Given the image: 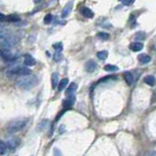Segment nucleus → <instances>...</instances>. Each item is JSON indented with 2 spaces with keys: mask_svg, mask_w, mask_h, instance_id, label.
I'll return each mask as SVG.
<instances>
[{
  "mask_svg": "<svg viewBox=\"0 0 156 156\" xmlns=\"http://www.w3.org/2000/svg\"><path fill=\"white\" fill-rule=\"evenodd\" d=\"M0 59L4 62H13L16 57L9 48H1L0 49Z\"/></svg>",
  "mask_w": 156,
  "mask_h": 156,
  "instance_id": "5",
  "label": "nucleus"
},
{
  "mask_svg": "<svg viewBox=\"0 0 156 156\" xmlns=\"http://www.w3.org/2000/svg\"><path fill=\"white\" fill-rule=\"evenodd\" d=\"M97 38H100L101 40H108L109 38H110V35H109V33H107V32H98L97 33Z\"/></svg>",
  "mask_w": 156,
  "mask_h": 156,
  "instance_id": "23",
  "label": "nucleus"
},
{
  "mask_svg": "<svg viewBox=\"0 0 156 156\" xmlns=\"http://www.w3.org/2000/svg\"><path fill=\"white\" fill-rule=\"evenodd\" d=\"M104 70H105L106 72H116L119 70V68L117 66H114V65H111V64H108L104 67Z\"/></svg>",
  "mask_w": 156,
  "mask_h": 156,
  "instance_id": "22",
  "label": "nucleus"
},
{
  "mask_svg": "<svg viewBox=\"0 0 156 156\" xmlns=\"http://www.w3.org/2000/svg\"><path fill=\"white\" fill-rule=\"evenodd\" d=\"M5 21L10 22V23H17V22H20L21 21V18L18 16V15L12 14V15H9V16H7Z\"/></svg>",
  "mask_w": 156,
  "mask_h": 156,
  "instance_id": "15",
  "label": "nucleus"
},
{
  "mask_svg": "<svg viewBox=\"0 0 156 156\" xmlns=\"http://www.w3.org/2000/svg\"><path fill=\"white\" fill-rule=\"evenodd\" d=\"M20 143H21L20 139H12L7 142L6 146H7V148H9L10 150H14L20 145Z\"/></svg>",
  "mask_w": 156,
  "mask_h": 156,
  "instance_id": "7",
  "label": "nucleus"
},
{
  "mask_svg": "<svg viewBox=\"0 0 156 156\" xmlns=\"http://www.w3.org/2000/svg\"><path fill=\"white\" fill-rule=\"evenodd\" d=\"M120 1H122V0H120Z\"/></svg>",
  "mask_w": 156,
  "mask_h": 156,
  "instance_id": "34",
  "label": "nucleus"
},
{
  "mask_svg": "<svg viewBox=\"0 0 156 156\" xmlns=\"http://www.w3.org/2000/svg\"><path fill=\"white\" fill-rule=\"evenodd\" d=\"M123 77H124V80L127 83L128 85H132L133 83V76L132 75L131 72H125L123 74Z\"/></svg>",
  "mask_w": 156,
  "mask_h": 156,
  "instance_id": "13",
  "label": "nucleus"
},
{
  "mask_svg": "<svg viewBox=\"0 0 156 156\" xmlns=\"http://www.w3.org/2000/svg\"><path fill=\"white\" fill-rule=\"evenodd\" d=\"M72 7H73V2L72 1L67 3V4L65 5V7H64V9H63V11H62L61 17L66 18L67 16H69V14L71 13V11H72Z\"/></svg>",
  "mask_w": 156,
  "mask_h": 156,
  "instance_id": "10",
  "label": "nucleus"
},
{
  "mask_svg": "<svg viewBox=\"0 0 156 156\" xmlns=\"http://www.w3.org/2000/svg\"><path fill=\"white\" fill-rule=\"evenodd\" d=\"M51 84H52V88H56L58 85V75L56 73H53L51 76Z\"/></svg>",
  "mask_w": 156,
  "mask_h": 156,
  "instance_id": "19",
  "label": "nucleus"
},
{
  "mask_svg": "<svg viewBox=\"0 0 156 156\" xmlns=\"http://www.w3.org/2000/svg\"><path fill=\"white\" fill-rule=\"evenodd\" d=\"M112 79H117V77H115V76H107V77H104V78H102V79H100V80L97 81V84L103 83V81H106L112 80Z\"/></svg>",
  "mask_w": 156,
  "mask_h": 156,
  "instance_id": "29",
  "label": "nucleus"
},
{
  "mask_svg": "<svg viewBox=\"0 0 156 156\" xmlns=\"http://www.w3.org/2000/svg\"><path fill=\"white\" fill-rule=\"evenodd\" d=\"M144 83H145L146 84L150 85V87H154L155 84V78L153 76H147L144 78Z\"/></svg>",
  "mask_w": 156,
  "mask_h": 156,
  "instance_id": "18",
  "label": "nucleus"
},
{
  "mask_svg": "<svg viewBox=\"0 0 156 156\" xmlns=\"http://www.w3.org/2000/svg\"><path fill=\"white\" fill-rule=\"evenodd\" d=\"M137 59H139V61L140 63H142V64H147V63H149L151 61V56H149V55L147 54H139Z\"/></svg>",
  "mask_w": 156,
  "mask_h": 156,
  "instance_id": "14",
  "label": "nucleus"
},
{
  "mask_svg": "<svg viewBox=\"0 0 156 156\" xmlns=\"http://www.w3.org/2000/svg\"><path fill=\"white\" fill-rule=\"evenodd\" d=\"M32 74L31 69H29L28 67L25 66H16L14 68L10 69L8 72H7V76L8 77H23V76H27Z\"/></svg>",
  "mask_w": 156,
  "mask_h": 156,
  "instance_id": "4",
  "label": "nucleus"
},
{
  "mask_svg": "<svg viewBox=\"0 0 156 156\" xmlns=\"http://www.w3.org/2000/svg\"><path fill=\"white\" fill-rule=\"evenodd\" d=\"M28 120L27 119H19V120H14L10 122L8 127H7V133H16L22 131L26 126H27Z\"/></svg>",
  "mask_w": 156,
  "mask_h": 156,
  "instance_id": "3",
  "label": "nucleus"
},
{
  "mask_svg": "<svg viewBox=\"0 0 156 156\" xmlns=\"http://www.w3.org/2000/svg\"><path fill=\"white\" fill-rule=\"evenodd\" d=\"M75 101H76V96L74 94H70L65 100H63V107H64L65 109L72 108L73 105L75 104Z\"/></svg>",
  "mask_w": 156,
  "mask_h": 156,
  "instance_id": "6",
  "label": "nucleus"
},
{
  "mask_svg": "<svg viewBox=\"0 0 156 156\" xmlns=\"http://www.w3.org/2000/svg\"><path fill=\"white\" fill-rule=\"evenodd\" d=\"M39 83V79L36 75H29L23 76L21 77L19 80L16 81V85L18 87L22 88V90H32V87H35V85H38Z\"/></svg>",
  "mask_w": 156,
  "mask_h": 156,
  "instance_id": "1",
  "label": "nucleus"
},
{
  "mask_svg": "<svg viewBox=\"0 0 156 156\" xmlns=\"http://www.w3.org/2000/svg\"><path fill=\"white\" fill-rule=\"evenodd\" d=\"M67 110H68V109H65V110H63V111H62V112H61V113H59V114L57 115V117H56V119H55V122H58V121H59V119H60V118H61V116H62V115H63V114H65V113L67 112Z\"/></svg>",
  "mask_w": 156,
  "mask_h": 156,
  "instance_id": "31",
  "label": "nucleus"
},
{
  "mask_svg": "<svg viewBox=\"0 0 156 156\" xmlns=\"http://www.w3.org/2000/svg\"><path fill=\"white\" fill-rule=\"evenodd\" d=\"M122 1H123V4L125 6H131L135 3L136 0H122Z\"/></svg>",
  "mask_w": 156,
  "mask_h": 156,
  "instance_id": "30",
  "label": "nucleus"
},
{
  "mask_svg": "<svg viewBox=\"0 0 156 156\" xmlns=\"http://www.w3.org/2000/svg\"><path fill=\"white\" fill-rule=\"evenodd\" d=\"M77 90V84L72 83L70 84V87L66 90V95H70V94H74V92Z\"/></svg>",
  "mask_w": 156,
  "mask_h": 156,
  "instance_id": "20",
  "label": "nucleus"
},
{
  "mask_svg": "<svg viewBox=\"0 0 156 156\" xmlns=\"http://www.w3.org/2000/svg\"><path fill=\"white\" fill-rule=\"evenodd\" d=\"M68 83H69V80L67 79V78L61 80V81L58 84V90L59 91H63V90H64L65 88L67 87V84H68Z\"/></svg>",
  "mask_w": 156,
  "mask_h": 156,
  "instance_id": "17",
  "label": "nucleus"
},
{
  "mask_svg": "<svg viewBox=\"0 0 156 156\" xmlns=\"http://www.w3.org/2000/svg\"><path fill=\"white\" fill-rule=\"evenodd\" d=\"M52 20H53V16H52L51 14H47L45 17H44V19H43V23L45 24V25H49Z\"/></svg>",
  "mask_w": 156,
  "mask_h": 156,
  "instance_id": "26",
  "label": "nucleus"
},
{
  "mask_svg": "<svg viewBox=\"0 0 156 156\" xmlns=\"http://www.w3.org/2000/svg\"><path fill=\"white\" fill-rule=\"evenodd\" d=\"M7 150V146H6V143L4 142H1L0 140V155H3L6 152Z\"/></svg>",
  "mask_w": 156,
  "mask_h": 156,
  "instance_id": "27",
  "label": "nucleus"
},
{
  "mask_svg": "<svg viewBox=\"0 0 156 156\" xmlns=\"http://www.w3.org/2000/svg\"><path fill=\"white\" fill-rule=\"evenodd\" d=\"M24 64H25V66H28V67L35 66L36 64V60L31 54H26L25 58H24Z\"/></svg>",
  "mask_w": 156,
  "mask_h": 156,
  "instance_id": "9",
  "label": "nucleus"
},
{
  "mask_svg": "<svg viewBox=\"0 0 156 156\" xmlns=\"http://www.w3.org/2000/svg\"><path fill=\"white\" fill-rule=\"evenodd\" d=\"M5 20H6V16L4 14L0 13V23H1V22H4Z\"/></svg>",
  "mask_w": 156,
  "mask_h": 156,
  "instance_id": "32",
  "label": "nucleus"
},
{
  "mask_svg": "<svg viewBox=\"0 0 156 156\" xmlns=\"http://www.w3.org/2000/svg\"><path fill=\"white\" fill-rule=\"evenodd\" d=\"M96 67H97V65H96V63L93 60H88L84 64V69L87 73H93L95 71Z\"/></svg>",
  "mask_w": 156,
  "mask_h": 156,
  "instance_id": "8",
  "label": "nucleus"
},
{
  "mask_svg": "<svg viewBox=\"0 0 156 156\" xmlns=\"http://www.w3.org/2000/svg\"><path fill=\"white\" fill-rule=\"evenodd\" d=\"M62 59H63V55L60 51H56L55 52V54L53 55V60L55 62H60L62 61Z\"/></svg>",
  "mask_w": 156,
  "mask_h": 156,
  "instance_id": "24",
  "label": "nucleus"
},
{
  "mask_svg": "<svg viewBox=\"0 0 156 156\" xmlns=\"http://www.w3.org/2000/svg\"><path fill=\"white\" fill-rule=\"evenodd\" d=\"M33 1H35V4H38V3L41 2V0H33Z\"/></svg>",
  "mask_w": 156,
  "mask_h": 156,
  "instance_id": "33",
  "label": "nucleus"
},
{
  "mask_svg": "<svg viewBox=\"0 0 156 156\" xmlns=\"http://www.w3.org/2000/svg\"><path fill=\"white\" fill-rule=\"evenodd\" d=\"M96 56H97V58L99 59V60L104 61V60H106L107 57H108V51H106V50L98 51L97 54H96Z\"/></svg>",
  "mask_w": 156,
  "mask_h": 156,
  "instance_id": "16",
  "label": "nucleus"
},
{
  "mask_svg": "<svg viewBox=\"0 0 156 156\" xmlns=\"http://www.w3.org/2000/svg\"><path fill=\"white\" fill-rule=\"evenodd\" d=\"M18 41L17 36L11 32L2 31L0 32V47L11 48L16 45Z\"/></svg>",
  "mask_w": 156,
  "mask_h": 156,
  "instance_id": "2",
  "label": "nucleus"
},
{
  "mask_svg": "<svg viewBox=\"0 0 156 156\" xmlns=\"http://www.w3.org/2000/svg\"><path fill=\"white\" fill-rule=\"evenodd\" d=\"M48 124L49 123H48L47 120H43L42 122H40L38 126V131L42 132V131H44V130H46L48 128Z\"/></svg>",
  "mask_w": 156,
  "mask_h": 156,
  "instance_id": "21",
  "label": "nucleus"
},
{
  "mask_svg": "<svg viewBox=\"0 0 156 156\" xmlns=\"http://www.w3.org/2000/svg\"><path fill=\"white\" fill-rule=\"evenodd\" d=\"M146 38V33L143 32H136V35H135V38L136 40H143L144 38Z\"/></svg>",
  "mask_w": 156,
  "mask_h": 156,
  "instance_id": "25",
  "label": "nucleus"
},
{
  "mask_svg": "<svg viewBox=\"0 0 156 156\" xmlns=\"http://www.w3.org/2000/svg\"><path fill=\"white\" fill-rule=\"evenodd\" d=\"M81 14L83 15V16L84 18H93L94 16V13L92 12L91 9L90 8H87V7H83V8L81 9Z\"/></svg>",
  "mask_w": 156,
  "mask_h": 156,
  "instance_id": "11",
  "label": "nucleus"
},
{
  "mask_svg": "<svg viewBox=\"0 0 156 156\" xmlns=\"http://www.w3.org/2000/svg\"><path fill=\"white\" fill-rule=\"evenodd\" d=\"M129 48L132 51H135V52L140 51L143 48V43L142 42H133V43L130 44Z\"/></svg>",
  "mask_w": 156,
  "mask_h": 156,
  "instance_id": "12",
  "label": "nucleus"
},
{
  "mask_svg": "<svg viewBox=\"0 0 156 156\" xmlns=\"http://www.w3.org/2000/svg\"><path fill=\"white\" fill-rule=\"evenodd\" d=\"M52 47H53L56 51H60L61 52L63 50V44H62V42H56V43H54L53 45H52Z\"/></svg>",
  "mask_w": 156,
  "mask_h": 156,
  "instance_id": "28",
  "label": "nucleus"
}]
</instances>
